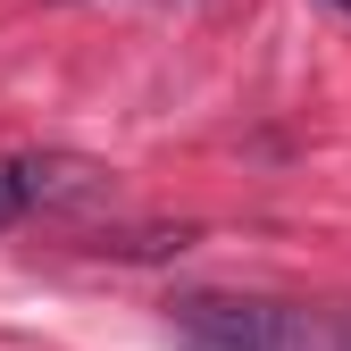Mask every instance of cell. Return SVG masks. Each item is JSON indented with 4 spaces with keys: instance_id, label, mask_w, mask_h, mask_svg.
Returning <instances> with one entry per match:
<instances>
[{
    "instance_id": "1",
    "label": "cell",
    "mask_w": 351,
    "mask_h": 351,
    "mask_svg": "<svg viewBox=\"0 0 351 351\" xmlns=\"http://www.w3.org/2000/svg\"><path fill=\"white\" fill-rule=\"evenodd\" d=\"M176 326H184V351H318V326L285 310V301H184L176 310Z\"/></svg>"
},
{
    "instance_id": "2",
    "label": "cell",
    "mask_w": 351,
    "mask_h": 351,
    "mask_svg": "<svg viewBox=\"0 0 351 351\" xmlns=\"http://www.w3.org/2000/svg\"><path fill=\"white\" fill-rule=\"evenodd\" d=\"M335 9H351V0H335Z\"/></svg>"
}]
</instances>
